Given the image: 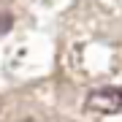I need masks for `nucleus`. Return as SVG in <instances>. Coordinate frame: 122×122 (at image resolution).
Here are the masks:
<instances>
[{"mask_svg": "<svg viewBox=\"0 0 122 122\" xmlns=\"http://www.w3.org/2000/svg\"><path fill=\"white\" fill-rule=\"evenodd\" d=\"M87 109L92 114H119V109H122V92L117 87H100L95 92H90Z\"/></svg>", "mask_w": 122, "mask_h": 122, "instance_id": "nucleus-1", "label": "nucleus"}, {"mask_svg": "<svg viewBox=\"0 0 122 122\" xmlns=\"http://www.w3.org/2000/svg\"><path fill=\"white\" fill-rule=\"evenodd\" d=\"M8 27H11V16L8 14H0V33H5Z\"/></svg>", "mask_w": 122, "mask_h": 122, "instance_id": "nucleus-2", "label": "nucleus"}, {"mask_svg": "<svg viewBox=\"0 0 122 122\" xmlns=\"http://www.w3.org/2000/svg\"><path fill=\"white\" fill-rule=\"evenodd\" d=\"M25 122H35V119H25Z\"/></svg>", "mask_w": 122, "mask_h": 122, "instance_id": "nucleus-3", "label": "nucleus"}]
</instances>
